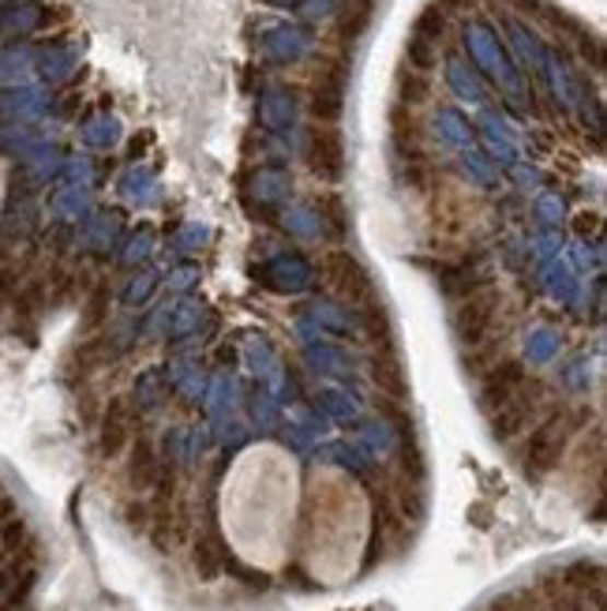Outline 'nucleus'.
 <instances>
[{
    "instance_id": "f8f14e48",
    "label": "nucleus",
    "mask_w": 607,
    "mask_h": 611,
    "mask_svg": "<svg viewBox=\"0 0 607 611\" xmlns=\"http://www.w3.org/2000/svg\"><path fill=\"white\" fill-rule=\"evenodd\" d=\"M431 98V80L424 72H412V68H401L398 80H394V106L405 109H420Z\"/></svg>"
},
{
    "instance_id": "6e6552de",
    "label": "nucleus",
    "mask_w": 607,
    "mask_h": 611,
    "mask_svg": "<svg viewBox=\"0 0 607 611\" xmlns=\"http://www.w3.org/2000/svg\"><path fill=\"white\" fill-rule=\"evenodd\" d=\"M131 454H128V484L136 495H147L157 477V469H162V458H157L154 443L147 439V435H131Z\"/></svg>"
},
{
    "instance_id": "39448f33",
    "label": "nucleus",
    "mask_w": 607,
    "mask_h": 611,
    "mask_svg": "<svg viewBox=\"0 0 607 611\" xmlns=\"http://www.w3.org/2000/svg\"><path fill=\"white\" fill-rule=\"evenodd\" d=\"M307 169L315 173L327 185H338L346 177V139H341L338 128L319 125L307 139Z\"/></svg>"
},
{
    "instance_id": "9b49d317",
    "label": "nucleus",
    "mask_w": 607,
    "mask_h": 611,
    "mask_svg": "<svg viewBox=\"0 0 607 611\" xmlns=\"http://www.w3.org/2000/svg\"><path fill=\"white\" fill-rule=\"evenodd\" d=\"M372 15H375V0H349L338 12V23H334V34H338L341 46H353L360 34L367 31Z\"/></svg>"
},
{
    "instance_id": "2eb2a0df",
    "label": "nucleus",
    "mask_w": 607,
    "mask_h": 611,
    "mask_svg": "<svg viewBox=\"0 0 607 611\" xmlns=\"http://www.w3.org/2000/svg\"><path fill=\"white\" fill-rule=\"evenodd\" d=\"M125 521H128V529L147 532V529H151V503H147V500H128Z\"/></svg>"
},
{
    "instance_id": "f03ea898",
    "label": "nucleus",
    "mask_w": 607,
    "mask_h": 611,
    "mask_svg": "<svg viewBox=\"0 0 607 611\" xmlns=\"http://www.w3.org/2000/svg\"><path fill=\"white\" fill-rule=\"evenodd\" d=\"M582 421L570 416V409H548V413L536 421L529 432H525V447H522V469L525 477L544 480L548 473H556L562 454H567L570 439L577 435Z\"/></svg>"
},
{
    "instance_id": "dca6fc26",
    "label": "nucleus",
    "mask_w": 607,
    "mask_h": 611,
    "mask_svg": "<svg viewBox=\"0 0 607 611\" xmlns=\"http://www.w3.org/2000/svg\"><path fill=\"white\" fill-rule=\"evenodd\" d=\"M469 0H435V8H443V12H454V8H465Z\"/></svg>"
},
{
    "instance_id": "20e7f679",
    "label": "nucleus",
    "mask_w": 607,
    "mask_h": 611,
    "mask_svg": "<svg viewBox=\"0 0 607 611\" xmlns=\"http://www.w3.org/2000/svg\"><path fill=\"white\" fill-rule=\"evenodd\" d=\"M346 83H349V64L341 57H319L312 75V117L319 125H338L346 113Z\"/></svg>"
},
{
    "instance_id": "0eeeda50",
    "label": "nucleus",
    "mask_w": 607,
    "mask_h": 611,
    "mask_svg": "<svg viewBox=\"0 0 607 611\" xmlns=\"http://www.w3.org/2000/svg\"><path fill=\"white\" fill-rule=\"evenodd\" d=\"M131 409H128V398H113L109 406H105L102 413V432H98V447L105 458H117V454L128 450L131 443Z\"/></svg>"
},
{
    "instance_id": "4468645a",
    "label": "nucleus",
    "mask_w": 607,
    "mask_h": 611,
    "mask_svg": "<svg viewBox=\"0 0 607 611\" xmlns=\"http://www.w3.org/2000/svg\"><path fill=\"white\" fill-rule=\"evenodd\" d=\"M319 214L330 222V233H334V237H341V233H346V207H341L338 196H323V199H319Z\"/></svg>"
},
{
    "instance_id": "423d86ee",
    "label": "nucleus",
    "mask_w": 607,
    "mask_h": 611,
    "mask_svg": "<svg viewBox=\"0 0 607 611\" xmlns=\"http://www.w3.org/2000/svg\"><path fill=\"white\" fill-rule=\"evenodd\" d=\"M435 278H439V285H443V293L454 296V301H462V296H469L488 285L483 259H472V256L443 259V263L435 267Z\"/></svg>"
},
{
    "instance_id": "7ed1b4c3",
    "label": "nucleus",
    "mask_w": 607,
    "mask_h": 611,
    "mask_svg": "<svg viewBox=\"0 0 607 611\" xmlns=\"http://www.w3.org/2000/svg\"><path fill=\"white\" fill-rule=\"evenodd\" d=\"M323 282H327V290L338 296V301H346L349 308L357 312H367L380 304V296H375V285L372 278H367V270L357 263L349 251H327L323 256Z\"/></svg>"
},
{
    "instance_id": "1a4fd4ad",
    "label": "nucleus",
    "mask_w": 607,
    "mask_h": 611,
    "mask_svg": "<svg viewBox=\"0 0 607 611\" xmlns=\"http://www.w3.org/2000/svg\"><path fill=\"white\" fill-rule=\"evenodd\" d=\"M191 566H196V574L202 581H214L218 574L229 566L225 559V544L222 537H218L214 529H199L191 532Z\"/></svg>"
},
{
    "instance_id": "ddd939ff",
    "label": "nucleus",
    "mask_w": 607,
    "mask_h": 611,
    "mask_svg": "<svg viewBox=\"0 0 607 611\" xmlns=\"http://www.w3.org/2000/svg\"><path fill=\"white\" fill-rule=\"evenodd\" d=\"M412 38H424V42H435V46H443V38H446V12H443V8L428 4L424 12L417 15Z\"/></svg>"
},
{
    "instance_id": "9d476101",
    "label": "nucleus",
    "mask_w": 607,
    "mask_h": 611,
    "mask_svg": "<svg viewBox=\"0 0 607 611\" xmlns=\"http://www.w3.org/2000/svg\"><path fill=\"white\" fill-rule=\"evenodd\" d=\"M390 139L398 146L401 158H420V143H424V117L417 109L394 106L390 109Z\"/></svg>"
},
{
    "instance_id": "f257e3e1",
    "label": "nucleus",
    "mask_w": 607,
    "mask_h": 611,
    "mask_svg": "<svg viewBox=\"0 0 607 611\" xmlns=\"http://www.w3.org/2000/svg\"><path fill=\"white\" fill-rule=\"evenodd\" d=\"M506 296L495 285L454 301V334L469 353L477 349H499V327H506Z\"/></svg>"
}]
</instances>
